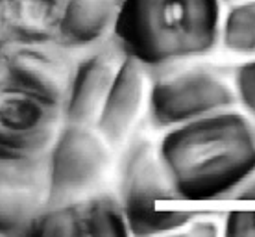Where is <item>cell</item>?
<instances>
[{
    "instance_id": "cell-2",
    "label": "cell",
    "mask_w": 255,
    "mask_h": 237,
    "mask_svg": "<svg viewBox=\"0 0 255 237\" xmlns=\"http://www.w3.org/2000/svg\"><path fill=\"white\" fill-rule=\"evenodd\" d=\"M113 35L146 67L196 58L217 45L220 0H122Z\"/></svg>"
},
{
    "instance_id": "cell-12",
    "label": "cell",
    "mask_w": 255,
    "mask_h": 237,
    "mask_svg": "<svg viewBox=\"0 0 255 237\" xmlns=\"http://www.w3.org/2000/svg\"><path fill=\"white\" fill-rule=\"evenodd\" d=\"M67 0H0V43L56 41Z\"/></svg>"
},
{
    "instance_id": "cell-15",
    "label": "cell",
    "mask_w": 255,
    "mask_h": 237,
    "mask_svg": "<svg viewBox=\"0 0 255 237\" xmlns=\"http://www.w3.org/2000/svg\"><path fill=\"white\" fill-rule=\"evenodd\" d=\"M235 96L255 117V59L241 65L235 72Z\"/></svg>"
},
{
    "instance_id": "cell-17",
    "label": "cell",
    "mask_w": 255,
    "mask_h": 237,
    "mask_svg": "<svg viewBox=\"0 0 255 237\" xmlns=\"http://www.w3.org/2000/svg\"><path fill=\"white\" fill-rule=\"evenodd\" d=\"M230 199L255 200V176H248L244 182H241V184L230 193Z\"/></svg>"
},
{
    "instance_id": "cell-6",
    "label": "cell",
    "mask_w": 255,
    "mask_h": 237,
    "mask_svg": "<svg viewBox=\"0 0 255 237\" xmlns=\"http://www.w3.org/2000/svg\"><path fill=\"white\" fill-rule=\"evenodd\" d=\"M48 208V152L0 145V236H30Z\"/></svg>"
},
{
    "instance_id": "cell-3",
    "label": "cell",
    "mask_w": 255,
    "mask_h": 237,
    "mask_svg": "<svg viewBox=\"0 0 255 237\" xmlns=\"http://www.w3.org/2000/svg\"><path fill=\"white\" fill-rule=\"evenodd\" d=\"M119 202L129 234L155 236L181 230L196 217L192 212L159 210V202L179 199L166 176L159 150L146 137L128 145L119 165Z\"/></svg>"
},
{
    "instance_id": "cell-1",
    "label": "cell",
    "mask_w": 255,
    "mask_h": 237,
    "mask_svg": "<svg viewBox=\"0 0 255 237\" xmlns=\"http://www.w3.org/2000/svg\"><path fill=\"white\" fill-rule=\"evenodd\" d=\"M161 163L179 199L230 197L255 171V132L239 113H213L170 128L161 139Z\"/></svg>"
},
{
    "instance_id": "cell-11",
    "label": "cell",
    "mask_w": 255,
    "mask_h": 237,
    "mask_svg": "<svg viewBox=\"0 0 255 237\" xmlns=\"http://www.w3.org/2000/svg\"><path fill=\"white\" fill-rule=\"evenodd\" d=\"M146 65L124 54L95 122L96 132L111 148L121 147L133 130L146 100Z\"/></svg>"
},
{
    "instance_id": "cell-16",
    "label": "cell",
    "mask_w": 255,
    "mask_h": 237,
    "mask_svg": "<svg viewBox=\"0 0 255 237\" xmlns=\"http://www.w3.org/2000/svg\"><path fill=\"white\" fill-rule=\"evenodd\" d=\"M226 236H255V212H231L224 225Z\"/></svg>"
},
{
    "instance_id": "cell-4",
    "label": "cell",
    "mask_w": 255,
    "mask_h": 237,
    "mask_svg": "<svg viewBox=\"0 0 255 237\" xmlns=\"http://www.w3.org/2000/svg\"><path fill=\"white\" fill-rule=\"evenodd\" d=\"M111 147L95 126L63 122L48 150V208L85 197L108 171Z\"/></svg>"
},
{
    "instance_id": "cell-13",
    "label": "cell",
    "mask_w": 255,
    "mask_h": 237,
    "mask_svg": "<svg viewBox=\"0 0 255 237\" xmlns=\"http://www.w3.org/2000/svg\"><path fill=\"white\" fill-rule=\"evenodd\" d=\"M122 0H67L58 43L70 50L100 43L115 30Z\"/></svg>"
},
{
    "instance_id": "cell-5",
    "label": "cell",
    "mask_w": 255,
    "mask_h": 237,
    "mask_svg": "<svg viewBox=\"0 0 255 237\" xmlns=\"http://www.w3.org/2000/svg\"><path fill=\"white\" fill-rule=\"evenodd\" d=\"M235 91L207 69H187L155 80L148 95L150 122L157 130L220 113L235 104Z\"/></svg>"
},
{
    "instance_id": "cell-10",
    "label": "cell",
    "mask_w": 255,
    "mask_h": 237,
    "mask_svg": "<svg viewBox=\"0 0 255 237\" xmlns=\"http://www.w3.org/2000/svg\"><path fill=\"white\" fill-rule=\"evenodd\" d=\"M124 52L121 46H106L76 61L69 95L63 106V121L80 126H95L109 87L115 80Z\"/></svg>"
},
{
    "instance_id": "cell-14",
    "label": "cell",
    "mask_w": 255,
    "mask_h": 237,
    "mask_svg": "<svg viewBox=\"0 0 255 237\" xmlns=\"http://www.w3.org/2000/svg\"><path fill=\"white\" fill-rule=\"evenodd\" d=\"M224 48L237 54H255V0H241L226 15L220 28Z\"/></svg>"
},
{
    "instance_id": "cell-7",
    "label": "cell",
    "mask_w": 255,
    "mask_h": 237,
    "mask_svg": "<svg viewBox=\"0 0 255 237\" xmlns=\"http://www.w3.org/2000/svg\"><path fill=\"white\" fill-rule=\"evenodd\" d=\"M76 61L56 41L0 43V83L17 85L63 108Z\"/></svg>"
},
{
    "instance_id": "cell-18",
    "label": "cell",
    "mask_w": 255,
    "mask_h": 237,
    "mask_svg": "<svg viewBox=\"0 0 255 237\" xmlns=\"http://www.w3.org/2000/svg\"><path fill=\"white\" fill-rule=\"evenodd\" d=\"M220 2H241V0H220Z\"/></svg>"
},
{
    "instance_id": "cell-9",
    "label": "cell",
    "mask_w": 255,
    "mask_h": 237,
    "mask_svg": "<svg viewBox=\"0 0 255 237\" xmlns=\"http://www.w3.org/2000/svg\"><path fill=\"white\" fill-rule=\"evenodd\" d=\"M35 236H126L129 234L119 199L95 195L50 206L33 228Z\"/></svg>"
},
{
    "instance_id": "cell-8",
    "label": "cell",
    "mask_w": 255,
    "mask_h": 237,
    "mask_svg": "<svg viewBox=\"0 0 255 237\" xmlns=\"http://www.w3.org/2000/svg\"><path fill=\"white\" fill-rule=\"evenodd\" d=\"M63 108L17 85L0 83V145L46 154L63 126Z\"/></svg>"
}]
</instances>
